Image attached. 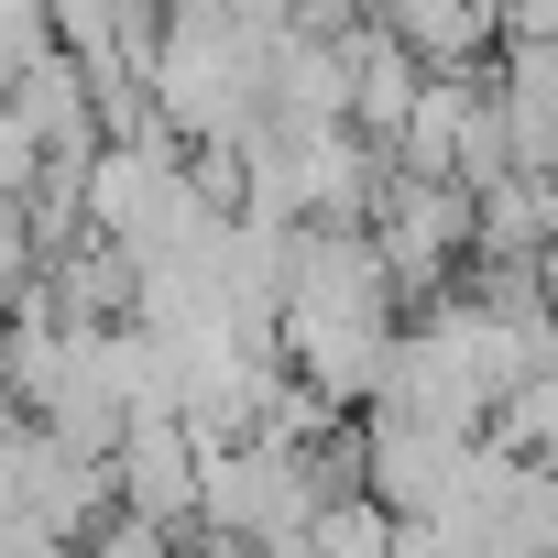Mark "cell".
<instances>
[{
  "label": "cell",
  "mask_w": 558,
  "mask_h": 558,
  "mask_svg": "<svg viewBox=\"0 0 558 558\" xmlns=\"http://www.w3.org/2000/svg\"><path fill=\"white\" fill-rule=\"evenodd\" d=\"M77 558H175V536H154V525H132V514H110L99 536H77Z\"/></svg>",
  "instance_id": "obj_8"
},
{
  "label": "cell",
  "mask_w": 558,
  "mask_h": 558,
  "mask_svg": "<svg viewBox=\"0 0 558 558\" xmlns=\"http://www.w3.org/2000/svg\"><path fill=\"white\" fill-rule=\"evenodd\" d=\"M362 241H373V263H384L395 307H427V296L460 286V263H471V197H460V186L384 175V197L362 208Z\"/></svg>",
  "instance_id": "obj_2"
},
{
  "label": "cell",
  "mask_w": 558,
  "mask_h": 558,
  "mask_svg": "<svg viewBox=\"0 0 558 558\" xmlns=\"http://www.w3.org/2000/svg\"><path fill=\"white\" fill-rule=\"evenodd\" d=\"M405 307L384 286V263L362 230H286V286H274V362H286L318 405L362 416L384 384Z\"/></svg>",
  "instance_id": "obj_1"
},
{
  "label": "cell",
  "mask_w": 558,
  "mask_h": 558,
  "mask_svg": "<svg viewBox=\"0 0 558 558\" xmlns=\"http://www.w3.org/2000/svg\"><path fill=\"white\" fill-rule=\"evenodd\" d=\"M12 514L45 525L56 547H77V536L110 525V471L77 460V449H56V438H23V449H12Z\"/></svg>",
  "instance_id": "obj_4"
},
{
  "label": "cell",
  "mask_w": 558,
  "mask_h": 558,
  "mask_svg": "<svg viewBox=\"0 0 558 558\" xmlns=\"http://www.w3.org/2000/svg\"><path fill=\"white\" fill-rule=\"evenodd\" d=\"M34 274H45V252H34V219L0 197V307H23L34 296Z\"/></svg>",
  "instance_id": "obj_7"
},
{
  "label": "cell",
  "mask_w": 558,
  "mask_h": 558,
  "mask_svg": "<svg viewBox=\"0 0 558 558\" xmlns=\"http://www.w3.org/2000/svg\"><path fill=\"white\" fill-rule=\"evenodd\" d=\"M373 34L416 77H482L493 66V0H373Z\"/></svg>",
  "instance_id": "obj_5"
},
{
  "label": "cell",
  "mask_w": 558,
  "mask_h": 558,
  "mask_svg": "<svg viewBox=\"0 0 558 558\" xmlns=\"http://www.w3.org/2000/svg\"><path fill=\"white\" fill-rule=\"evenodd\" d=\"M99 471H110V514H132V525H154V536L186 547V514H197V449H186L175 416H121V438H110Z\"/></svg>",
  "instance_id": "obj_3"
},
{
  "label": "cell",
  "mask_w": 558,
  "mask_h": 558,
  "mask_svg": "<svg viewBox=\"0 0 558 558\" xmlns=\"http://www.w3.org/2000/svg\"><path fill=\"white\" fill-rule=\"evenodd\" d=\"M175 558H208V547H175Z\"/></svg>",
  "instance_id": "obj_11"
},
{
  "label": "cell",
  "mask_w": 558,
  "mask_h": 558,
  "mask_svg": "<svg viewBox=\"0 0 558 558\" xmlns=\"http://www.w3.org/2000/svg\"><path fill=\"white\" fill-rule=\"evenodd\" d=\"M219 558H263V547H219ZM274 558H296V547H274Z\"/></svg>",
  "instance_id": "obj_10"
},
{
  "label": "cell",
  "mask_w": 558,
  "mask_h": 558,
  "mask_svg": "<svg viewBox=\"0 0 558 558\" xmlns=\"http://www.w3.org/2000/svg\"><path fill=\"white\" fill-rule=\"evenodd\" d=\"M547 252V175H493L471 197V263H536Z\"/></svg>",
  "instance_id": "obj_6"
},
{
  "label": "cell",
  "mask_w": 558,
  "mask_h": 558,
  "mask_svg": "<svg viewBox=\"0 0 558 558\" xmlns=\"http://www.w3.org/2000/svg\"><path fill=\"white\" fill-rule=\"evenodd\" d=\"M493 45H558V0H493Z\"/></svg>",
  "instance_id": "obj_9"
}]
</instances>
